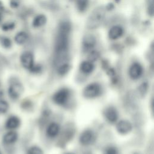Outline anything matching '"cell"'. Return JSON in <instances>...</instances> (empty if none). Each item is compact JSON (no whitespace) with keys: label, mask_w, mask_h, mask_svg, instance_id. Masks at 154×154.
Masks as SVG:
<instances>
[{"label":"cell","mask_w":154,"mask_h":154,"mask_svg":"<svg viewBox=\"0 0 154 154\" xmlns=\"http://www.w3.org/2000/svg\"><path fill=\"white\" fill-rule=\"evenodd\" d=\"M46 17L43 14H38L35 16L32 21V26L34 27H40L44 25L46 22Z\"/></svg>","instance_id":"2e32d148"},{"label":"cell","mask_w":154,"mask_h":154,"mask_svg":"<svg viewBox=\"0 0 154 154\" xmlns=\"http://www.w3.org/2000/svg\"><path fill=\"white\" fill-rule=\"evenodd\" d=\"M105 16V9L103 7L95 8L89 16L87 21V27L90 29H95L99 27L103 22Z\"/></svg>","instance_id":"7a4b0ae2"},{"label":"cell","mask_w":154,"mask_h":154,"mask_svg":"<svg viewBox=\"0 0 154 154\" xmlns=\"http://www.w3.org/2000/svg\"><path fill=\"white\" fill-rule=\"evenodd\" d=\"M132 126L131 123L126 120H122L119 121L116 125V129L117 131L122 134L129 133L132 130Z\"/></svg>","instance_id":"ba28073f"},{"label":"cell","mask_w":154,"mask_h":154,"mask_svg":"<svg viewBox=\"0 0 154 154\" xmlns=\"http://www.w3.org/2000/svg\"><path fill=\"white\" fill-rule=\"evenodd\" d=\"M69 91L66 88H62L57 91L53 96L54 101L58 105H64L69 97Z\"/></svg>","instance_id":"8992f818"},{"label":"cell","mask_w":154,"mask_h":154,"mask_svg":"<svg viewBox=\"0 0 154 154\" xmlns=\"http://www.w3.org/2000/svg\"><path fill=\"white\" fill-rule=\"evenodd\" d=\"M15 26V24L14 23L12 22H10V23H5L2 25V29L5 31H9V30H11L13 29Z\"/></svg>","instance_id":"d4e9b609"},{"label":"cell","mask_w":154,"mask_h":154,"mask_svg":"<svg viewBox=\"0 0 154 154\" xmlns=\"http://www.w3.org/2000/svg\"><path fill=\"white\" fill-rule=\"evenodd\" d=\"M69 69H70L69 65L67 63H64L58 66V72L60 75H64L69 71Z\"/></svg>","instance_id":"44dd1931"},{"label":"cell","mask_w":154,"mask_h":154,"mask_svg":"<svg viewBox=\"0 0 154 154\" xmlns=\"http://www.w3.org/2000/svg\"><path fill=\"white\" fill-rule=\"evenodd\" d=\"M94 134L90 130L84 131L79 137V141L82 145L90 144L94 139Z\"/></svg>","instance_id":"9c48e42d"},{"label":"cell","mask_w":154,"mask_h":154,"mask_svg":"<svg viewBox=\"0 0 154 154\" xmlns=\"http://www.w3.org/2000/svg\"><path fill=\"white\" fill-rule=\"evenodd\" d=\"M143 73V67L140 64L135 63L129 68V74L131 78L136 79L139 78Z\"/></svg>","instance_id":"52a82bcc"},{"label":"cell","mask_w":154,"mask_h":154,"mask_svg":"<svg viewBox=\"0 0 154 154\" xmlns=\"http://www.w3.org/2000/svg\"><path fill=\"white\" fill-rule=\"evenodd\" d=\"M2 46L5 48H10L11 46V40L7 37H2L0 39Z\"/></svg>","instance_id":"7402d4cb"},{"label":"cell","mask_w":154,"mask_h":154,"mask_svg":"<svg viewBox=\"0 0 154 154\" xmlns=\"http://www.w3.org/2000/svg\"><path fill=\"white\" fill-rule=\"evenodd\" d=\"M123 34V29L120 26H114L109 31L108 36L112 40H116L120 37Z\"/></svg>","instance_id":"8fae6325"},{"label":"cell","mask_w":154,"mask_h":154,"mask_svg":"<svg viewBox=\"0 0 154 154\" xmlns=\"http://www.w3.org/2000/svg\"><path fill=\"white\" fill-rule=\"evenodd\" d=\"M88 0H76V5L78 10L80 12H84L87 8Z\"/></svg>","instance_id":"d6986e66"},{"label":"cell","mask_w":154,"mask_h":154,"mask_svg":"<svg viewBox=\"0 0 154 154\" xmlns=\"http://www.w3.org/2000/svg\"><path fill=\"white\" fill-rule=\"evenodd\" d=\"M9 108V105L7 101L4 99H0V114H5Z\"/></svg>","instance_id":"ffe728a7"},{"label":"cell","mask_w":154,"mask_h":154,"mask_svg":"<svg viewBox=\"0 0 154 154\" xmlns=\"http://www.w3.org/2000/svg\"><path fill=\"white\" fill-rule=\"evenodd\" d=\"M101 91L100 86L97 83H91L85 87L83 94L84 96L88 98H93L99 95Z\"/></svg>","instance_id":"5b68a950"},{"label":"cell","mask_w":154,"mask_h":154,"mask_svg":"<svg viewBox=\"0 0 154 154\" xmlns=\"http://www.w3.org/2000/svg\"><path fill=\"white\" fill-rule=\"evenodd\" d=\"M1 15L0 14V21H1Z\"/></svg>","instance_id":"f1b7e54d"},{"label":"cell","mask_w":154,"mask_h":154,"mask_svg":"<svg viewBox=\"0 0 154 154\" xmlns=\"http://www.w3.org/2000/svg\"><path fill=\"white\" fill-rule=\"evenodd\" d=\"M23 90V86L20 82L16 80H12L8 87V94L11 99L16 100L20 96Z\"/></svg>","instance_id":"3957f363"},{"label":"cell","mask_w":154,"mask_h":154,"mask_svg":"<svg viewBox=\"0 0 154 154\" xmlns=\"http://www.w3.org/2000/svg\"><path fill=\"white\" fill-rule=\"evenodd\" d=\"M20 62L23 67L30 71H33L35 67L33 54L29 51L23 52L20 56Z\"/></svg>","instance_id":"277c9868"},{"label":"cell","mask_w":154,"mask_h":154,"mask_svg":"<svg viewBox=\"0 0 154 154\" xmlns=\"http://www.w3.org/2000/svg\"><path fill=\"white\" fill-rule=\"evenodd\" d=\"M99 57V54L98 53V52H97L96 51H93L89 54L88 58L89 61L92 63L93 61H96L98 59Z\"/></svg>","instance_id":"cb8c5ba5"},{"label":"cell","mask_w":154,"mask_h":154,"mask_svg":"<svg viewBox=\"0 0 154 154\" xmlns=\"http://www.w3.org/2000/svg\"><path fill=\"white\" fill-rule=\"evenodd\" d=\"M60 126L56 123H51L46 129L47 135L49 137H54L58 135L60 132Z\"/></svg>","instance_id":"9a60e30c"},{"label":"cell","mask_w":154,"mask_h":154,"mask_svg":"<svg viewBox=\"0 0 154 154\" xmlns=\"http://www.w3.org/2000/svg\"><path fill=\"white\" fill-rule=\"evenodd\" d=\"M20 123V120L17 116H11L8 117L5 122V127L8 129H14L17 128Z\"/></svg>","instance_id":"30bf717a"},{"label":"cell","mask_w":154,"mask_h":154,"mask_svg":"<svg viewBox=\"0 0 154 154\" xmlns=\"http://www.w3.org/2000/svg\"><path fill=\"white\" fill-rule=\"evenodd\" d=\"M105 115L107 120L112 123L116 122L118 119V113L117 110L113 107L108 108L105 112Z\"/></svg>","instance_id":"4fadbf2b"},{"label":"cell","mask_w":154,"mask_h":154,"mask_svg":"<svg viewBox=\"0 0 154 154\" xmlns=\"http://www.w3.org/2000/svg\"><path fill=\"white\" fill-rule=\"evenodd\" d=\"M105 154H118V151L114 147H109L105 150Z\"/></svg>","instance_id":"484cf974"},{"label":"cell","mask_w":154,"mask_h":154,"mask_svg":"<svg viewBox=\"0 0 154 154\" xmlns=\"http://www.w3.org/2000/svg\"><path fill=\"white\" fill-rule=\"evenodd\" d=\"M84 48L86 49H90L93 48L96 44V38L92 35H86L82 41Z\"/></svg>","instance_id":"5bb4252c"},{"label":"cell","mask_w":154,"mask_h":154,"mask_svg":"<svg viewBox=\"0 0 154 154\" xmlns=\"http://www.w3.org/2000/svg\"><path fill=\"white\" fill-rule=\"evenodd\" d=\"M27 39H28V35L24 31H20L17 32L14 37V40L16 43L19 45L23 44L24 43L26 42Z\"/></svg>","instance_id":"ac0fdd59"},{"label":"cell","mask_w":154,"mask_h":154,"mask_svg":"<svg viewBox=\"0 0 154 154\" xmlns=\"http://www.w3.org/2000/svg\"><path fill=\"white\" fill-rule=\"evenodd\" d=\"M1 9H2V4H1V3L0 2V11H1Z\"/></svg>","instance_id":"83f0119b"},{"label":"cell","mask_w":154,"mask_h":154,"mask_svg":"<svg viewBox=\"0 0 154 154\" xmlns=\"http://www.w3.org/2000/svg\"><path fill=\"white\" fill-rule=\"evenodd\" d=\"M81 70L85 73H91L94 69L93 63L89 61H84L80 65Z\"/></svg>","instance_id":"e0dca14e"},{"label":"cell","mask_w":154,"mask_h":154,"mask_svg":"<svg viewBox=\"0 0 154 154\" xmlns=\"http://www.w3.org/2000/svg\"><path fill=\"white\" fill-rule=\"evenodd\" d=\"M70 31V25L67 22H63L60 25L55 47L56 61L57 63H61L60 65L66 63L65 61L67 58Z\"/></svg>","instance_id":"6da1fadb"},{"label":"cell","mask_w":154,"mask_h":154,"mask_svg":"<svg viewBox=\"0 0 154 154\" xmlns=\"http://www.w3.org/2000/svg\"><path fill=\"white\" fill-rule=\"evenodd\" d=\"M69 154H70V153H69Z\"/></svg>","instance_id":"1f68e13d"},{"label":"cell","mask_w":154,"mask_h":154,"mask_svg":"<svg viewBox=\"0 0 154 154\" xmlns=\"http://www.w3.org/2000/svg\"><path fill=\"white\" fill-rule=\"evenodd\" d=\"M0 154H2V153H1V151H0Z\"/></svg>","instance_id":"f546056e"},{"label":"cell","mask_w":154,"mask_h":154,"mask_svg":"<svg viewBox=\"0 0 154 154\" xmlns=\"http://www.w3.org/2000/svg\"><path fill=\"white\" fill-rule=\"evenodd\" d=\"M20 4V0H10V7L13 8H17Z\"/></svg>","instance_id":"4316f807"},{"label":"cell","mask_w":154,"mask_h":154,"mask_svg":"<svg viewBox=\"0 0 154 154\" xmlns=\"http://www.w3.org/2000/svg\"><path fill=\"white\" fill-rule=\"evenodd\" d=\"M26 154H43L42 150L37 146H32L27 151Z\"/></svg>","instance_id":"603a6c76"},{"label":"cell","mask_w":154,"mask_h":154,"mask_svg":"<svg viewBox=\"0 0 154 154\" xmlns=\"http://www.w3.org/2000/svg\"><path fill=\"white\" fill-rule=\"evenodd\" d=\"M0 86H1V84H0Z\"/></svg>","instance_id":"4dcf8cb0"},{"label":"cell","mask_w":154,"mask_h":154,"mask_svg":"<svg viewBox=\"0 0 154 154\" xmlns=\"http://www.w3.org/2000/svg\"><path fill=\"white\" fill-rule=\"evenodd\" d=\"M17 138L18 135L16 132L10 131L4 135L2 141L5 144H12L17 141Z\"/></svg>","instance_id":"7c38bea8"}]
</instances>
